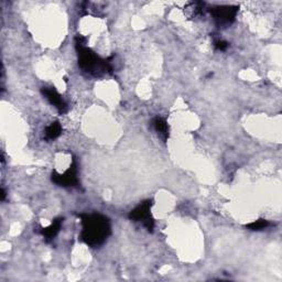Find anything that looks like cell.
<instances>
[{"label":"cell","instance_id":"1","mask_svg":"<svg viewBox=\"0 0 282 282\" xmlns=\"http://www.w3.org/2000/svg\"><path fill=\"white\" fill-rule=\"evenodd\" d=\"M82 232L79 240L92 248L102 246L111 234V224L108 217L99 213L79 214Z\"/></svg>","mask_w":282,"mask_h":282},{"label":"cell","instance_id":"2","mask_svg":"<svg viewBox=\"0 0 282 282\" xmlns=\"http://www.w3.org/2000/svg\"><path fill=\"white\" fill-rule=\"evenodd\" d=\"M75 48L78 57V66L83 72L95 77H100L105 74L112 73L110 59H102L93 50L87 48L86 38L77 35L75 37Z\"/></svg>","mask_w":282,"mask_h":282},{"label":"cell","instance_id":"3","mask_svg":"<svg viewBox=\"0 0 282 282\" xmlns=\"http://www.w3.org/2000/svg\"><path fill=\"white\" fill-rule=\"evenodd\" d=\"M152 205V200H146L144 202H141L129 213V219L135 221V223H140L144 227H146L148 232H152L154 228V220L151 215Z\"/></svg>","mask_w":282,"mask_h":282},{"label":"cell","instance_id":"4","mask_svg":"<svg viewBox=\"0 0 282 282\" xmlns=\"http://www.w3.org/2000/svg\"><path fill=\"white\" fill-rule=\"evenodd\" d=\"M238 10L237 6H215L210 9V12L218 28H226L235 21Z\"/></svg>","mask_w":282,"mask_h":282},{"label":"cell","instance_id":"5","mask_svg":"<svg viewBox=\"0 0 282 282\" xmlns=\"http://www.w3.org/2000/svg\"><path fill=\"white\" fill-rule=\"evenodd\" d=\"M78 165L76 158H73L70 167L64 173H58L57 171L52 172L51 180L53 183L63 187H77L79 185L78 180Z\"/></svg>","mask_w":282,"mask_h":282},{"label":"cell","instance_id":"6","mask_svg":"<svg viewBox=\"0 0 282 282\" xmlns=\"http://www.w3.org/2000/svg\"><path fill=\"white\" fill-rule=\"evenodd\" d=\"M41 93L44 96V98L48 100L52 106H54L60 114H65L68 111L69 109L68 104H66L63 97L60 95L59 92L54 89V87H42Z\"/></svg>","mask_w":282,"mask_h":282},{"label":"cell","instance_id":"7","mask_svg":"<svg viewBox=\"0 0 282 282\" xmlns=\"http://www.w3.org/2000/svg\"><path fill=\"white\" fill-rule=\"evenodd\" d=\"M63 223H64V218L58 217L52 221V224L50 226L42 228V230L40 231V234L44 237V240L46 243H50V241H52L58 236V234L60 233V231H61Z\"/></svg>","mask_w":282,"mask_h":282},{"label":"cell","instance_id":"8","mask_svg":"<svg viewBox=\"0 0 282 282\" xmlns=\"http://www.w3.org/2000/svg\"><path fill=\"white\" fill-rule=\"evenodd\" d=\"M151 127L153 128V130L157 132L158 137L165 143V141L169 139L170 136V127L167 125L166 120L162 117H154L151 120Z\"/></svg>","mask_w":282,"mask_h":282},{"label":"cell","instance_id":"9","mask_svg":"<svg viewBox=\"0 0 282 282\" xmlns=\"http://www.w3.org/2000/svg\"><path fill=\"white\" fill-rule=\"evenodd\" d=\"M61 133H62L61 124H60L59 122L52 123L51 125H49L48 127H46L45 130H44V139L48 140V141L55 140L57 138H59L60 136H61Z\"/></svg>","mask_w":282,"mask_h":282},{"label":"cell","instance_id":"10","mask_svg":"<svg viewBox=\"0 0 282 282\" xmlns=\"http://www.w3.org/2000/svg\"><path fill=\"white\" fill-rule=\"evenodd\" d=\"M271 225L272 224L270 223L269 220H267V219H258V220L252 221V223L247 224L246 228H248V230L252 231V232H259V231L267 230V228L270 227Z\"/></svg>","mask_w":282,"mask_h":282},{"label":"cell","instance_id":"11","mask_svg":"<svg viewBox=\"0 0 282 282\" xmlns=\"http://www.w3.org/2000/svg\"><path fill=\"white\" fill-rule=\"evenodd\" d=\"M186 9H191V12H192V15L194 17H201V16L204 15V12L206 10V7H205V3L195 2V3L189 4V6H187Z\"/></svg>","mask_w":282,"mask_h":282},{"label":"cell","instance_id":"12","mask_svg":"<svg viewBox=\"0 0 282 282\" xmlns=\"http://www.w3.org/2000/svg\"><path fill=\"white\" fill-rule=\"evenodd\" d=\"M214 48L218 50V51H225L228 46H230V44H228V42L224 41V40H221L219 38H216L214 39Z\"/></svg>","mask_w":282,"mask_h":282},{"label":"cell","instance_id":"13","mask_svg":"<svg viewBox=\"0 0 282 282\" xmlns=\"http://www.w3.org/2000/svg\"><path fill=\"white\" fill-rule=\"evenodd\" d=\"M6 199V192L4 189H2V201H5Z\"/></svg>","mask_w":282,"mask_h":282}]
</instances>
